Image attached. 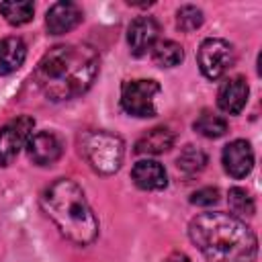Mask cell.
Masks as SVG:
<instances>
[{"label": "cell", "mask_w": 262, "mask_h": 262, "mask_svg": "<svg viewBox=\"0 0 262 262\" xmlns=\"http://www.w3.org/2000/svg\"><path fill=\"white\" fill-rule=\"evenodd\" d=\"M174 143V133L168 127H154L149 131H145L137 143H135V154H145V156H158L164 154L172 147Z\"/></svg>", "instance_id": "9a60e30c"}, {"label": "cell", "mask_w": 262, "mask_h": 262, "mask_svg": "<svg viewBox=\"0 0 262 262\" xmlns=\"http://www.w3.org/2000/svg\"><path fill=\"white\" fill-rule=\"evenodd\" d=\"M162 88L156 80H127L121 86V106L131 117H154Z\"/></svg>", "instance_id": "5b68a950"}, {"label": "cell", "mask_w": 262, "mask_h": 262, "mask_svg": "<svg viewBox=\"0 0 262 262\" xmlns=\"http://www.w3.org/2000/svg\"><path fill=\"white\" fill-rule=\"evenodd\" d=\"M82 23V10L78 8V4L61 0L55 2L47 14H45V27L51 35H63L70 33L72 29H76Z\"/></svg>", "instance_id": "8fae6325"}, {"label": "cell", "mask_w": 262, "mask_h": 262, "mask_svg": "<svg viewBox=\"0 0 262 262\" xmlns=\"http://www.w3.org/2000/svg\"><path fill=\"white\" fill-rule=\"evenodd\" d=\"M227 203H229V209L233 211L235 217H252L256 207H254V199L250 196V192L246 188H239V186H233L229 188L227 192Z\"/></svg>", "instance_id": "ffe728a7"}, {"label": "cell", "mask_w": 262, "mask_h": 262, "mask_svg": "<svg viewBox=\"0 0 262 262\" xmlns=\"http://www.w3.org/2000/svg\"><path fill=\"white\" fill-rule=\"evenodd\" d=\"M219 201V190L213 188V186H205V188H199L192 192L190 196V203L192 205H199V207H211Z\"/></svg>", "instance_id": "7402d4cb"}, {"label": "cell", "mask_w": 262, "mask_h": 262, "mask_svg": "<svg viewBox=\"0 0 262 262\" xmlns=\"http://www.w3.org/2000/svg\"><path fill=\"white\" fill-rule=\"evenodd\" d=\"M203 25V10L192 6V4H186V6H180L178 12H176V27L184 33H190L194 29H199Z\"/></svg>", "instance_id": "44dd1931"}, {"label": "cell", "mask_w": 262, "mask_h": 262, "mask_svg": "<svg viewBox=\"0 0 262 262\" xmlns=\"http://www.w3.org/2000/svg\"><path fill=\"white\" fill-rule=\"evenodd\" d=\"M176 166H178V170L184 176H194V174H199V172L205 170V166H207V154L201 147L186 145L180 151V156L176 158Z\"/></svg>", "instance_id": "e0dca14e"}, {"label": "cell", "mask_w": 262, "mask_h": 262, "mask_svg": "<svg viewBox=\"0 0 262 262\" xmlns=\"http://www.w3.org/2000/svg\"><path fill=\"white\" fill-rule=\"evenodd\" d=\"M0 12L10 25L20 27L33 18L35 6L29 0H10V2H0Z\"/></svg>", "instance_id": "ac0fdd59"}, {"label": "cell", "mask_w": 262, "mask_h": 262, "mask_svg": "<svg viewBox=\"0 0 262 262\" xmlns=\"http://www.w3.org/2000/svg\"><path fill=\"white\" fill-rule=\"evenodd\" d=\"M131 178L143 190H162L168 184V174L156 160H139L131 170Z\"/></svg>", "instance_id": "4fadbf2b"}, {"label": "cell", "mask_w": 262, "mask_h": 262, "mask_svg": "<svg viewBox=\"0 0 262 262\" xmlns=\"http://www.w3.org/2000/svg\"><path fill=\"white\" fill-rule=\"evenodd\" d=\"M192 244L207 262H254L258 239L254 231L235 215L207 211L188 225Z\"/></svg>", "instance_id": "7a4b0ae2"}, {"label": "cell", "mask_w": 262, "mask_h": 262, "mask_svg": "<svg viewBox=\"0 0 262 262\" xmlns=\"http://www.w3.org/2000/svg\"><path fill=\"white\" fill-rule=\"evenodd\" d=\"M192 127H194V131H196L199 135L209 137V139H217V137L225 135V131H227V123H225V119L219 117V115L207 113V111L201 113V115L196 117V121L192 123Z\"/></svg>", "instance_id": "d6986e66"}, {"label": "cell", "mask_w": 262, "mask_h": 262, "mask_svg": "<svg viewBox=\"0 0 262 262\" xmlns=\"http://www.w3.org/2000/svg\"><path fill=\"white\" fill-rule=\"evenodd\" d=\"M221 162H223V168H225V172L229 176H233V178L248 176L252 172V168H254V151H252V145L246 139H235V141L227 143L223 147Z\"/></svg>", "instance_id": "ba28073f"}, {"label": "cell", "mask_w": 262, "mask_h": 262, "mask_svg": "<svg viewBox=\"0 0 262 262\" xmlns=\"http://www.w3.org/2000/svg\"><path fill=\"white\" fill-rule=\"evenodd\" d=\"M100 55L90 45H55L35 68L39 90L53 102L84 94L98 76Z\"/></svg>", "instance_id": "6da1fadb"}, {"label": "cell", "mask_w": 262, "mask_h": 262, "mask_svg": "<svg viewBox=\"0 0 262 262\" xmlns=\"http://www.w3.org/2000/svg\"><path fill=\"white\" fill-rule=\"evenodd\" d=\"M199 68L205 78L209 80H219L235 61V53L229 41L219 39V37H209L199 45Z\"/></svg>", "instance_id": "8992f818"}, {"label": "cell", "mask_w": 262, "mask_h": 262, "mask_svg": "<svg viewBox=\"0 0 262 262\" xmlns=\"http://www.w3.org/2000/svg\"><path fill=\"white\" fill-rule=\"evenodd\" d=\"M151 55L160 68H174L184 59V49L180 43L166 39V41H158L151 47Z\"/></svg>", "instance_id": "2e32d148"}, {"label": "cell", "mask_w": 262, "mask_h": 262, "mask_svg": "<svg viewBox=\"0 0 262 262\" xmlns=\"http://www.w3.org/2000/svg\"><path fill=\"white\" fill-rule=\"evenodd\" d=\"M27 57V45L20 37H4L0 39V76H8L16 72Z\"/></svg>", "instance_id": "5bb4252c"}, {"label": "cell", "mask_w": 262, "mask_h": 262, "mask_svg": "<svg viewBox=\"0 0 262 262\" xmlns=\"http://www.w3.org/2000/svg\"><path fill=\"white\" fill-rule=\"evenodd\" d=\"M82 154L94 172L108 176L121 168L125 156V143L115 133L88 131L82 139Z\"/></svg>", "instance_id": "277c9868"}, {"label": "cell", "mask_w": 262, "mask_h": 262, "mask_svg": "<svg viewBox=\"0 0 262 262\" xmlns=\"http://www.w3.org/2000/svg\"><path fill=\"white\" fill-rule=\"evenodd\" d=\"M61 141L51 131H39L33 133L27 141V154L37 166H49L59 160L61 156Z\"/></svg>", "instance_id": "30bf717a"}, {"label": "cell", "mask_w": 262, "mask_h": 262, "mask_svg": "<svg viewBox=\"0 0 262 262\" xmlns=\"http://www.w3.org/2000/svg\"><path fill=\"white\" fill-rule=\"evenodd\" d=\"M33 127L35 121L31 117H16L0 129V166H8L18 156L33 135Z\"/></svg>", "instance_id": "52a82bcc"}, {"label": "cell", "mask_w": 262, "mask_h": 262, "mask_svg": "<svg viewBox=\"0 0 262 262\" xmlns=\"http://www.w3.org/2000/svg\"><path fill=\"white\" fill-rule=\"evenodd\" d=\"M248 94H250L248 82H246L242 76H235V78L225 80V82L219 86L217 104H219V108H221L223 113H227V115H237V113H242V108L246 106Z\"/></svg>", "instance_id": "7c38bea8"}, {"label": "cell", "mask_w": 262, "mask_h": 262, "mask_svg": "<svg viewBox=\"0 0 262 262\" xmlns=\"http://www.w3.org/2000/svg\"><path fill=\"white\" fill-rule=\"evenodd\" d=\"M41 207L55 227L70 242L88 246L98 235V219L90 209L84 190L70 178H57L41 196Z\"/></svg>", "instance_id": "3957f363"}, {"label": "cell", "mask_w": 262, "mask_h": 262, "mask_svg": "<svg viewBox=\"0 0 262 262\" xmlns=\"http://www.w3.org/2000/svg\"><path fill=\"white\" fill-rule=\"evenodd\" d=\"M164 262H190V258L182 252H172L168 258H164Z\"/></svg>", "instance_id": "603a6c76"}, {"label": "cell", "mask_w": 262, "mask_h": 262, "mask_svg": "<svg viewBox=\"0 0 262 262\" xmlns=\"http://www.w3.org/2000/svg\"><path fill=\"white\" fill-rule=\"evenodd\" d=\"M160 27L151 16H139L135 18L127 29V45L135 57L145 55L158 41Z\"/></svg>", "instance_id": "9c48e42d"}]
</instances>
